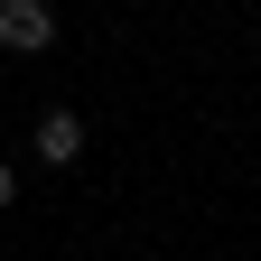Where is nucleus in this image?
I'll return each mask as SVG.
<instances>
[{"label":"nucleus","instance_id":"1","mask_svg":"<svg viewBox=\"0 0 261 261\" xmlns=\"http://www.w3.org/2000/svg\"><path fill=\"white\" fill-rule=\"evenodd\" d=\"M0 47L10 56H47L56 47V10L47 0H0Z\"/></svg>","mask_w":261,"mask_h":261},{"label":"nucleus","instance_id":"3","mask_svg":"<svg viewBox=\"0 0 261 261\" xmlns=\"http://www.w3.org/2000/svg\"><path fill=\"white\" fill-rule=\"evenodd\" d=\"M10 196H19V168H0V205H10Z\"/></svg>","mask_w":261,"mask_h":261},{"label":"nucleus","instance_id":"2","mask_svg":"<svg viewBox=\"0 0 261 261\" xmlns=\"http://www.w3.org/2000/svg\"><path fill=\"white\" fill-rule=\"evenodd\" d=\"M28 149H38L47 168H75V159H84V112L47 103V112H38V130H28Z\"/></svg>","mask_w":261,"mask_h":261}]
</instances>
